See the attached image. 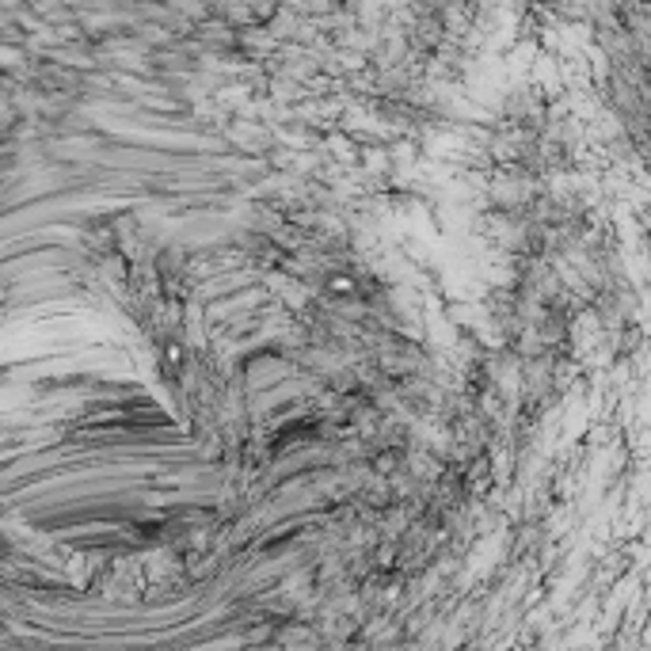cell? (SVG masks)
<instances>
[{
	"label": "cell",
	"instance_id": "6da1fadb",
	"mask_svg": "<svg viewBox=\"0 0 651 651\" xmlns=\"http://www.w3.org/2000/svg\"><path fill=\"white\" fill-rule=\"evenodd\" d=\"M351 290H354L351 278H332V293H351Z\"/></svg>",
	"mask_w": 651,
	"mask_h": 651
}]
</instances>
